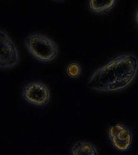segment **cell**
<instances>
[{
  "mask_svg": "<svg viewBox=\"0 0 138 155\" xmlns=\"http://www.w3.org/2000/svg\"><path fill=\"white\" fill-rule=\"evenodd\" d=\"M136 58L131 54L114 58L94 71L88 83L94 90L116 92L132 83L138 70Z\"/></svg>",
  "mask_w": 138,
  "mask_h": 155,
  "instance_id": "obj_1",
  "label": "cell"
},
{
  "mask_svg": "<svg viewBox=\"0 0 138 155\" xmlns=\"http://www.w3.org/2000/svg\"><path fill=\"white\" fill-rule=\"evenodd\" d=\"M25 47L36 60L42 63L54 60L58 56V47L49 38L41 34L29 35L25 38Z\"/></svg>",
  "mask_w": 138,
  "mask_h": 155,
  "instance_id": "obj_2",
  "label": "cell"
},
{
  "mask_svg": "<svg viewBox=\"0 0 138 155\" xmlns=\"http://www.w3.org/2000/svg\"><path fill=\"white\" fill-rule=\"evenodd\" d=\"M107 134L113 147L119 152H126L131 147L134 139L133 133L123 124H111L108 128Z\"/></svg>",
  "mask_w": 138,
  "mask_h": 155,
  "instance_id": "obj_3",
  "label": "cell"
},
{
  "mask_svg": "<svg viewBox=\"0 0 138 155\" xmlns=\"http://www.w3.org/2000/svg\"><path fill=\"white\" fill-rule=\"evenodd\" d=\"M22 96L27 102L38 107L48 104L51 97L49 88L39 81H32L25 85L22 90Z\"/></svg>",
  "mask_w": 138,
  "mask_h": 155,
  "instance_id": "obj_4",
  "label": "cell"
},
{
  "mask_svg": "<svg viewBox=\"0 0 138 155\" xmlns=\"http://www.w3.org/2000/svg\"><path fill=\"white\" fill-rule=\"evenodd\" d=\"M19 61V53L15 44L5 31L0 30V68L13 67Z\"/></svg>",
  "mask_w": 138,
  "mask_h": 155,
  "instance_id": "obj_5",
  "label": "cell"
},
{
  "mask_svg": "<svg viewBox=\"0 0 138 155\" xmlns=\"http://www.w3.org/2000/svg\"><path fill=\"white\" fill-rule=\"evenodd\" d=\"M71 155H99L96 147L87 142L78 141L73 145Z\"/></svg>",
  "mask_w": 138,
  "mask_h": 155,
  "instance_id": "obj_6",
  "label": "cell"
},
{
  "mask_svg": "<svg viewBox=\"0 0 138 155\" xmlns=\"http://www.w3.org/2000/svg\"><path fill=\"white\" fill-rule=\"evenodd\" d=\"M116 1H89L88 7L91 12L97 14H103L110 12L115 5Z\"/></svg>",
  "mask_w": 138,
  "mask_h": 155,
  "instance_id": "obj_7",
  "label": "cell"
},
{
  "mask_svg": "<svg viewBox=\"0 0 138 155\" xmlns=\"http://www.w3.org/2000/svg\"><path fill=\"white\" fill-rule=\"evenodd\" d=\"M65 73L70 78L75 79L80 76L82 67L80 64L76 61H72L67 64L65 67Z\"/></svg>",
  "mask_w": 138,
  "mask_h": 155,
  "instance_id": "obj_8",
  "label": "cell"
},
{
  "mask_svg": "<svg viewBox=\"0 0 138 155\" xmlns=\"http://www.w3.org/2000/svg\"><path fill=\"white\" fill-rule=\"evenodd\" d=\"M136 19L137 22V23L138 24V8L137 11V12H136Z\"/></svg>",
  "mask_w": 138,
  "mask_h": 155,
  "instance_id": "obj_9",
  "label": "cell"
}]
</instances>
